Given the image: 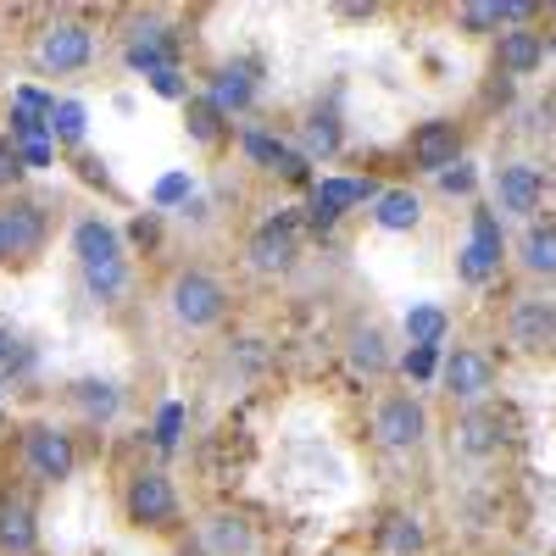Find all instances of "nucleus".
<instances>
[{
    "label": "nucleus",
    "mask_w": 556,
    "mask_h": 556,
    "mask_svg": "<svg viewBox=\"0 0 556 556\" xmlns=\"http://www.w3.org/2000/svg\"><path fill=\"white\" fill-rule=\"evenodd\" d=\"M0 256H12V235H7V212H0Z\"/></svg>",
    "instance_id": "obj_40"
},
{
    "label": "nucleus",
    "mask_w": 556,
    "mask_h": 556,
    "mask_svg": "<svg viewBox=\"0 0 556 556\" xmlns=\"http://www.w3.org/2000/svg\"><path fill=\"white\" fill-rule=\"evenodd\" d=\"M495 267H501V223H495V212H479L473 240L462 245V278H468V285H484Z\"/></svg>",
    "instance_id": "obj_5"
},
{
    "label": "nucleus",
    "mask_w": 556,
    "mask_h": 556,
    "mask_svg": "<svg viewBox=\"0 0 556 556\" xmlns=\"http://www.w3.org/2000/svg\"><path fill=\"white\" fill-rule=\"evenodd\" d=\"M384 545H390L395 556H412L417 545H424V529H417L412 518H390V529H384Z\"/></svg>",
    "instance_id": "obj_30"
},
{
    "label": "nucleus",
    "mask_w": 556,
    "mask_h": 556,
    "mask_svg": "<svg viewBox=\"0 0 556 556\" xmlns=\"http://www.w3.org/2000/svg\"><path fill=\"white\" fill-rule=\"evenodd\" d=\"M23 451H28V468H34L39 479H51V484L67 479L73 462H78V456H73V440H67L62 429H51V424H34L28 440H23Z\"/></svg>",
    "instance_id": "obj_4"
},
{
    "label": "nucleus",
    "mask_w": 556,
    "mask_h": 556,
    "mask_svg": "<svg viewBox=\"0 0 556 556\" xmlns=\"http://www.w3.org/2000/svg\"><path fill=\"white\" fill-rule=\"evenodd\" d=\"M251 262L262 273H285L295 262V217H267L251 240Z\"/></svg>",
    "instance_id": "obj_9"
},
{
    "label": "nucleus",
    "mask_w": 556,
    "mask_h": 556,
    "mask_svg": "<svg viewBox=\"0 0 556 556\" xmlns=\"http://www.w3.org/2000/svg\"><path fill=\"white\" fill-rule=\"evenodd\" d=\"M401 367H406V374H412V379H429V374H434V351H424V345H412Z\"/></svg>",
    "instance_id": "obj_35"
},
{
    "label": "nucleus",
    "mask_w": 556,
    "mask_h": 556,
    "mask_svg": "<svg viewBox=\"0 0 556 556\" xmlns=\"http://www.w3.org/2000/svg\"><path fill=\"white\" fill-rule=\"evenodd\" d=\"M89 56H96V34L84 23H51L39 39V67H51V73H78Z\"/></svg>",
    "instance_id": "obj_3"
},
{
    "label": "nucleus",
    "mask_w": 556,
    "mask_h": 556,
    "mask_svg": "<svg viewBox=\"0 0 556 556\" xmlns=\"http://www.w3.org/2000/svg\"><path fill=\"white\" fill-rule=\"evenodd\" d=\"M424 429H429V412L417 406L412 395H390V401L374 412V434H379V445H390V451L424 445Z\"/></svg>",
    "instance_id": "obj_2"
},
{
    "label": "nucleus",
    "mask_w": 556,
    "mask_h": 556,
    "mask_svg": "<svg viewBox=\"0 0 556 556\" xmlns=\"http://www.w3.org/2000/svg\"><path fill=\"white\" fill-rule=\"evenodd\" d=\"M351 362H356V367H367V374H384V367H390L384 334H379V329H367V334H356V340H351Z\"/></svg>",
    "instance_id": "obj_27"
},
{
    "label": "nucleus",
    "mask_w": 556,
    "mask_h": 556,
    "mask_svg": "<svg viewBox=\"0 0 556 556\" xmlns=\"http://www.w3.org/2000/svg\"><path fill=\"white\" fill-rule=\"evenodd\" d=\"M456 156H462V134H456V123H424V128H417V139H412V162L424 167V173H445V167H456Z\"/></svg>",
    "instance_id": "obj_10"
},
{
    "label": "nucleus",
    "mask_w": 556,
    "mask_h": 556,
    "mask_svg": "<svg viewBox=\"0 0 556 556\" xmlns=\"http://www.w3.org/2000/svg\"><path fill=\"white\" fill-rule=\"evenodd\" d=\"M251 96H256V84H251L245 67H223V73L212 78V106H217V112H245Z\"/></svg>",
    "instance_id": "obj_19"
},
{
    "label": "nucleus",
    "mask_w": 556,
    "mask_h": 556,
    "mask_svg": "<svg viewBox=\"0 0 556 556\" xmlns=\"http://www.w3.org/2000/svg\"><path fill=\"white\" fill-rule=\"evenodd\" d=\"M51 134L67 139V146H78V139H84V106L78 101H56L51 106Z\"/></svg>",
    "instance_id": "obj_28"
},
{
    "label": "nucleus",
    "mask_w": 556,
    "mask_h": 556,
    "mask_svg": "<svg viewBox=\"0 0 556 556\" xmlns=\"http://www.w3.org/2000/svg\"><path fill=\"white\" fill-rule=\"evenodd\" d=\"M545 62V39L540 34H529V28H513V34H501V67L506 73H534Z\"/></svg>",
    "instance_id": "obj_17"
},
{
    "label": "nucleus",
    "mask_w": 556,
    "mask_h": 556,
    "mask_svg": "<svg viewBox=\"0 0 556 556\" xmlns=\"http://www.w3.org/2000/svg\"><path fill=\"white\" fill-rule=\"evenodd\" d=\"M34 540H39V529H34V506H28V501H7V506H0V551L28 556Z\"/></svg>",
    "instance_id": "obj_14"
},
{
    "label": "nucleus",
    "mask_w": 556,
    "mask_h": 556,
    "mask_svg": "<svg viewBox=\"0 0 556 556\" xmlns=\"http://www.w3.org/2000/svg\"><path fill=\"white\" fill-rule=\"evenodd\" d=\"M128 513H134V523H167L178 513V495H173L167 473H139L128 484Z\"/></svg>",
    "instance_id": "obj_8"
},
{
    "label": "nucleus",
    "mask_w": 556,
    "mask_h": 556,
    "mask_svg": "<svg viewBox=\"0 0 556 556\" xmlns=\"http://www.w3.org/2000/svg\"><path fill=\"white\" fill-rule=\"evenodd\" d=\"M462 28H501V17H495V7H462Z\"/></svg>",
    "instance_id": "obj_36"
},
{
    "label": "nucleus",
    "mask_w": 556,
    "mask_h": 556,
    "mask_svg": "<svg viewBox=\"0 0 556 556\" xmlns=\"http://www.w3.org/2000/svg\"><path fill=\"white\" fill-rule=\"evenodd\" d=\"M495 195H501V212H534L540 195H545V184H540V167L529 162H513V167H501L495 173Z\"/></svg>",
    "instance_id": "obj_12"
},
{
    "label": "nucleus",
    "mask_w": 556,
    "mask_h": 556,
    "mask_svg": "<svg viewBox=\"0 0 556 556\" xmlns=\"http://www.w3.org/2000/svg\"><path fill=\"white\" fill-rule=\"evenodd\" d=\"M445 390L456 395V401H479V395H490V384H495V362L484 356V351H451V362H445Z\"/></svg>",
    "instance_id": "obj_6"
},
{
    "label": "nucleus",
    "mask_w": 556,
    "mask_h": 556,
    "mask_svg": "<svg viewBox=\"0 0 556 556\" xmlns=\"http://www.w3.org/2000/svg\"><path fill=\"white\" fill-rule=\"evenodd\" d=\"M73 401H78L84 417H101V424L123 412V390L106 384V379H84V384H73Z\"/></svg>",
    "instance_id": "obj_20"
},
{
    "label": "nucleus",
    "mask_w": 556,
    "mask_h": 556,
    "mask_svg": "<svg viewBox=\"0 0 556 556\" xmlns=\"http://www.w3.org/2000/svg\"><path fill=\"white\" fill-rule=\"evenodd\" d=\"M245 156H256V162L278 167L285 178H301V173H306V156H295L290 146H278L273 134H245Z\"/></svg>",
    "instance_id": "obj_21"
},
{
    "label": "nucleus",
    "mask_w": 556,
    "mask_h": 556,
    "mask_svg": "<svg viewBox=\"0 0 556 556\" xmlns=\"http://www.w3.org/2000/svg\"><path fill=\"white\" fill-rule=\"evenodd\" d=\"M151 84H156V96H167V101H178V96H184V78H178L173 67H162Z\"/></svg>",
    "instance_id": "obj_37"
},
{
    "label": "nucleus",
    "mask_w": 556,
    "mask_h": 556,
    "mask_svg": "<svg viewBox=\"0 0 556 556\" xmlns=\"http://www.w3.org/2000/svg\"><path fill=\"white\" fill-rule=\"evenodd\" d=\"M190 134L195 139H217V106L212 101H190Z\"/></svg>",
    "instance_id": "obj_32"
},
{
    "label": "nucleus",
    "mask_w": 556,
    "mask_h": 556,
    "mask_svg": "<svg viewBox=\"0 0 556 556\" xmlns=\"http://www.w3.org/2000/svg\"><path fill=\"white\" fill-rule=\"evenodd\" d=\"M367 195H374V184H362V178H323L317 195H312V223L329 228V223L345 217V206H356V201H367Z\"/></svg>",
    "instance_id": "obj_13"
},
{
    "label": "nucleus",
    "mask_w": 556,
    "mask_h": 556,
    "mask_svg": "<svg viewBox=\"0 0 556 556\" xmlns=\"http://www.w3.org/2000/svg\"><path fill=\"white\" fill-rule=\"evenodd\" d=\"M23 162H28V167H45V162H51V139H34V146H23Z\"/></svg>",
    "instance_id": "obj_39"
},
{
    "label": "nucleus",
    "mask_w": 556,
    "mask_h": 556,
    "mask_svg": "<svg viewBox=\"0 0 556 556\" xmlns=\"http://www.w3.org/2000/svg\"><path fill=\"white\" fill-rule=\"evenodd\" d=\"M128 67H134V73H151V78L167 67V51H162V34H156V28H151L146 39L128 45Z\"/></svg>",
    "instance_id": "obj_25"
},
{
    "label": "nucleus",
    "mask_w": 556,
    "mask_h": 556,
    "mask_svg": "<svg viewBox=\"0 0 556 556\" xmlns=\"http://www.w3.org/2000/svg\"><path fill=\"white\" fill-rule=\"evenodd\" d=\"M206 545H212L217 556H245V551H251V529H245L240 518H212V523H206Z\"/></svg>",
    "instance_id": "obj_24"
},
{
    "label": "nucleus",
    "mask_w": 556,
    "mask_h": 556,
    "mask_svg": "<svg viewBox=\"0 0 556 556\" xmlns=\"http://www.w3.org/2000/svg\"><path fill=\"white\" fill-rule=\"evenodd\" d=\"M73 256H78V267H84V273L123 262V240H117V228H112V223H101V217L78 223V228H73Z\"/></svg>",
    "instance_id": "obj_7"
},
{
    "label": "nucleus",
    "mask_w": 556,
    "mask_h": 556,
    "mask_svg": "<svg viewBox=\"0 0 556 556\" xmlns=\"http://www.w3.org/2000/svg\"><path fill=\"white\" fill-rule=\"evenodd\" d=\"M513 345H523V351H540V345H551L556 340V306L551 301H534V295H523L518 306H513Z\"/></svg>",
    "instance_id": "obj_11"
},
{
    "label": "nucleus",
    "mask_w": 556,
    "mask_h": 556,
    "mask_svg": "<svg viewBox=\"0 0 556 556\" xmlns=\"http://www.w3.org/2000/svg\"><path fill=\"white\" fill-rule=\"evenodd\" d=\"M440 190H451V195H468V190H473V167H468V162L445 167V173H440Z\"/></svg>",
    "instance_id": "obj_33"
},
{
    "label": "nucleus",
    "mask_w": 556,
    "mask_h": 556,
    "mask_svg": "<svg viewBox=\"0 0 556 556\" xmlns=\"http://www.w3.org/2000/svg\"><path fill=\"white\" fill-rule=\"evenodd\" d=\"M0 212H7L12 256H28V251H39V240H45V212H39L34 201H12V206H0Z\"/></svg>",
    "instance_id": "obj_16"
},
{
    "label": "nucleus",
    "mask_w": 556,
    "mask_h": 556,
    "mask_svg": "<svg viewBox=\"0 0 556 556\" xmlns=\"http://www.w3.org/2000/svg\"><path fill=\"white\" fill-rule=\"evenodd\" d=\"M523 267L529 273H556V223H529V235H523Z\"/></svg>",
    "instance_id": "obj_22"
},
{
    "label": "nucleus",
    "mask_w": 556,
    "mask_h": 556,
    "mask_svg": "<svg viewBox=\"0 0 556 556\" xmlns=\"http://www.w3.org/2000/svg\"><path fill=\"white\" fill-rule=\"evenodd\" d=\"M167 301H173V317L184 323V329H212V323L223 317V285H217V278L212 273H178L173 278V290H167Z\"/></svg>",
    "instance_id": "obj_1"
},
{
    "label": "nucleus",
    "mask_w": 556,
    "mask_h": 556,
    "mask_svg": "<svg viewBox=\"0 0 556 556\" xmlns=\"http://www.w3.org/2000/svg\"><path fill=\"white\" fill-rule=\"evenodd\" d=\"M374 223L390 228V235H412V228L424 223V201H417L412 190H384L379 206H374Z\"/></svg>",
    "instance_id": "obj_15"
},
{
    "label": "nucleus",
    "mask_w": 556,
    "mask_h": 556,
    "mask_svg": "<svg viewBox=\"0 0 556 556\" xmlns=\"http://www.w3.org/2000/svg\"><path fill=\"white\" fill-rule=\"evenodd\" d=\"M178 201H190V173L156 178V206H178Z\"/></svg>",
    "instance_id": "obj_31"
},
{
    "label": "nucleus",
    "mask_w": 556,
    "mask_h": 556,
    "mask_svg": "<svg viewBox=\"0 0 556 556\" xmlns=\"http://www.w3.org/2000/svg\"><path fill=\"white\" fill-rule=\"evenodd\" d=\"M495 17L501 23H529L534 17V0H495Z\"/></svg>",
    "instance_id": "obj_34"
},
{
    "label": "nucleus",
    "mask_w": 556,
    "mask_h": 556,
    "mask_svg": "<svg viewBox=\"0 0 556 556\" xmlns=\"http://www.w3.org/2000/svg\"><path fill=\"white\" fill-rule=\"evenodd\" d=\"M306 151L312 156H334L340 151V123L334 117H312L306 123Z\"/></svg>",
    "instance_id": "obj_29"
},
{
    "label": "nucleus",
    "mask_w": 556,
    "mask_h": 556,
    "mask_svg": "<svg viewBox=\"0 0 556 556\" xmlns=\"http://www.w3.org/2000/svg\"><path fill=\"white\" fill-rule=\"evenodd\" d=\"M445 329H451V323H445L440 306H412V312H406V340L424 345V351H434V345L445 340Z\"/></svg>",
    "instance_id": "obj_23"
},
{
    "label": "nucleus",
    "mask_w": 556,
    "mask_h": 556,
    "mask_svg": "<svg viewBox=\"0 0 556 556\" xmlns=\"http://www.w3.org/2000/svg\"><path fill=\"white\" fill-rule=\"evenodd\" d=\"M178 424H184V412H178V406H167V412H162V424H156V440H162V445H173V440H178Z\"/></svg>",
    "instance_id": "obj_38"
},
{
    "label": "nucleus",
    "mask_w": 556,
    "mask_h": 556,
    "mask_svg": "<svg viewBox=\"0 0 556 556\" xmlns=\"http://www.w3.org/2000/svg\"><path fill=\"white\" fill-rule=\"evenodd\" d=\"M501 440H506V434H501V417H495V412H468V417L456 424V445H462V451H473V456L495 451Z\"/></svg>",
    "instance_id": "obj_18"
},
{
    "label": "nucleus",
    "mask_w": 556,
    "mask_h": 556,
    "mask_svg": "<svg viewBox=\"0 0 556 556\" xmlns=\"http://www.w3.org/2000/svg\"><path fill=\"white\" fill-rule=\"evenodd\" d=\"M84 285L96 301H117L128 290V262H112V267H96V273H84Z\"/></svg>",
    "instance_id": "obj_26"
}]
</instances>
